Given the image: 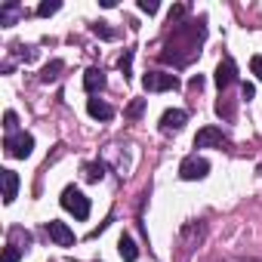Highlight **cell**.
<instances>
[{
  "label": "cell",
  "mask_w": 262,
  "mask_h": 262,
  "mask_svg": "<svg viewBox=\"0 0 262 262\" xmlns=\"http://www.w3.org/2000/svg\"><path fill=\"white\" fill-rule=\"evenodd\" d=\"M185 123H188V111H182V108H170L161 117V129H164V133H179Z\"/></svg>",
  "instance_id": "ba28073f"
},
{
  "label": "cell",
  "mask_w": 262,
  "mask_h": 262,
  "mask_svg": "<svg viewBox=\"0 0 262 262\" xmlns=\"http://www.w3.org/2000/svg\"><path fill=\"white\" fill-rule=\"evenodd\" d=\"M204 37H207V19L176 25L173 34H170V40H167V47H164V53H161V62L164 65H176V68L188 65L201 53Z\"/></svg>",
  "instance_id": "6da1fadb"
},
{
  "label": "cell",
  "mask_w": 262,
  "mask_h": 262,
  "mask_svg": "<svg viewBox=\"0 0 262 262\" xmlns=\"http://www.w3.org/2000/svg\"><path fill=\"white\" fill-rule=\"evenodd\" d=\"M4 148H7V155H10V158L25 161V158L34 151V136H31V133H13V136H7V139H4Z\"/></svg>",
  "instance_id": "3957f363"
},
{
  "label": "cell",
  "mask_w": 262,
  "mask_h": 262,
  "mask_svg": "<svg viewBox=\"0 0 262 262\" xmlns=\"http://www.w3.org/2000/svg\"><path fill=\"white\" fill-rule=\"evenodd\" d=\"M216 114L231 120V117H234V102H231V99H219V102H216Z\"/></svg>",
  "instance_id": "d6986e66"
},
{
  "label": "cell",
  "mask_w": 262,
  "mask_h": 262,
  "mask_svg": "<svg viewBox=\"0 0 262 262\" xmlns=\"http://www.w3.org/2000/svg\"><path fill=\"white\" fill-rule=\"evenodd\" d=\"M225 145H228V136L216 126H204L194 136V148H225Z\"/></svg>",
  "instance_id": "8992f818"
},
{
  "label": "cell",
  "mask_w": 262,
  "mask_h": 262,
  "mask_svg": "<svg viewBox=\"0 0 262 262\" xmlns=\"http://www.w3.org/2000/svg\"><path fill=\"white\" fill-rule=\"evenodd\" d=\"M83 90H86L90 96L102 93V90H105V71H102V68H86V71H83Z\"/></svg>",
  "instance_id": "30bf717a"
},
{
  "label": "cell",
  "mask_w": 262,
  "mask_h": 262,
  "mask_svg": "<svg viewBox=\"0 0 262 262\" xmlns=\"http://www.w3.org/2000/svg\"><path fill=\"white\" fill-rule=\"evenodd\" d=\"M142 86L148 93H170V90H179V77L167 74V71H148L142 77Z\"/></svg>",
  "instance_id": "277c9868"
},
{
  "label": "cell",
  "mask_w": 262,
  "mask_h": 262,
  "mask_svg": "<svg viewBox=\"0 0 262 262\" xmlns=\"http://www.w3.org/2000/svg\"><path fill=\"white\" fill-rule=\"evenodd\" d=\"M19 256H22V247L19 244H7L4 247V262H19Z\"/></svg>",
  "instance_id": "ffe728a7"
},
{
  "label": "cell",
  "mask_w": 262,
  "mask_h": 262,
  "mask_svg": "<svg viewBox=\"0 0 262 262\" xmlns=\"http://www.w3.org/2000/svg\"><path fill=\"white\" fill-rule=\"evenodd\" d=\"M188 90H191V93H201V90H204V74H194V77L188 80Z\"/></svg>",
  "instance_id": "484cf974"
},
{
  "label": "cell",
  "mask_w": 262,
  "mask_h": 262,
  "mask_svg": "<svg viewBox=\"0 0 262 262\" xmlns=\"http://www.w3.org/2000/svg\"><path fill=\"white\" fill-rule=\"evenodd\" d=\"M241 93H244V99L250 102V99L256 96V86H253V83H244V86H241Z\"/></svg>",
  "instance_id": "83f0119b"
},
{
  "label": "cell",
  "mask_w": 262,
  "mask_h": 262,
  "mask_svg": "<svg viewBox=\"0 0 262 262\" xmlns=\"http://www.w3.org/2000/svg\"><path fill=\"white\" fill-rule=\"evenodd\" d=\"M120 71H123V77H129V68H133V50H126L123 56H120Z\"/></svg>",
  "instance_id": "7402d4cb"
},
{
  "label": "cell",
  "mask_w": 262,
  "mask_h": 262,
  "mask_svg": "<svg viewBox=\"0 0 262 262\" xmlns=\"http://www.w3.org/2000/svg\"><path fill=\"white\" fill-rule=\"evenodd\" d=\"M210 173V164L204 161V158H198V155H188L182 164H179V176L185 179V182H194V179H204Z\"/></svg>",
  "instance_id": "5b68a950"
},
{
  "label": "cell",
  "mask_w": 262,
  "mask_h": 262,
  "mask_svg": "<svg viewBox=\"0 0 262 262\" xmlns=\"http://www.w3.org/2000/svg\"><path fill=\"white\" fill-rule=\"evenodd\" d=\"M117 253H120L123 262H136V259H139V247H136V241L129 237V234H120V241H117Z\"/></svg>",
  "instance_id": "4fadbf2b"
},
{
  "label": "cell",
  "mask_w": 262,
  "mask_h": 262,
  "mask_svg": "<svg viewBox=\"0 0 262 262\" xmlns=\"http://www.w3.org/2000/svg\"><path fill=\"white\" fill-rule=\"evenodd\" d=\"M47 234H50V241L59 244V247H71V244H74V231H71L65 222H56V219L47 222Z\"/></svg>",
  "instance_id": "52a82bcc"
},
{
  "label": "cell",
  "mask_w": 262,
  "mask_h": 262,
  "mask_svg": "<svg viewBox=\"0 0 262 262\" xmlns=\"http://www.w3.org/2000/svg\"><path fill=\"white\" fill-rule=\"evenodd\" d=\"M142 108H145V99H136L133 105L126 108V117H139V114H142Z\"/></svg>",
  "instance_id": "d4e9b609"
},
{
  "label": "cell",
  "mask_w": 262,
  "mask_h": 262,
  "mask_svg": "<svg viewBox=\"0 0 262 262\" xmlns=\"http://www.w3.org/2000/svg\"><path fill=\"white\" fill-rule=\"evenodd\" d=\"M62 207H65L74 219H86V216H90V198H86L83 191H77L74 185H68V188L62 191Z\"/></svg>",
  "instance_id": "7a4b0ae2"
},
{
  "label": "cell",
  "mask_w": 262,
  "mask_h": 262,
  "mask_svg": "<svg viewBox=\"0 0 262 262\" xmlns=\"http://www.w3.org/2000/svg\"><path fill=\"white\" fill-rule=\"evenodd\" d=\"M86 111H90V117H96V120H111V117H114V108H111L108 102H102L99 96L86 99Z\"/></svg>",
  "instance_id": "8fae6325"
},
{
  "label": "cell",
  "mask_w": 262,
  "mask_h": 262,
  "mask_svg": "<svg viewBox=\"0 0 262 262\" xmlns=\"http://www.w3.org/2000/svg\"><path fill=\"white\" fill-rule=\"evenodd\" d=\"M250 71L262 80V56H253V59H250Z\"/></svg>",
  "instance_id": "4316f807"
},
{
  "label": "cell",
  "mask_w": 262,
  "mask_h": 262,
  "mask_svg": "<svg viewBox=\"0 0 262 262\" xmlns=\"http://www.w3.org/2000/svg\"><path fill=\"white\" fill-rule=\"evenodd\" d=\"M234 80H237V65L225 56V59L216 65V86H219V90H228Z\"/></svg>",
  "instance_id": "9c48e42d"
},
{
  "label": "cell",
  "mask_w": 262,
  "mask_h": 262,
  "mask_svg": "<svg viewBox=\"0 0 262 262\" xmlns=\"http://www.w3.org/2000/svg\"><path fill=\"white\" fill-rule=\"evenodd\" d=\"M139 10H142V13H148V16H155L161 7H158V0H139Z\"/></svg>",
  "instance_id": "cb8c5ba5"
},
{
  "label": "cell",
  "mask_w": 262,
  "mask_h": 262,
  "mask_svg": "<svg viewBox=\"0 0 262 262\" xmlns=\"http://www.w3.org/2000/svg\"><path fill=\"white\" fill-rule=\"evenodd\" d=\"M22 13H25V10H22V4H16V0H7V4L0 7V25H4V28L16 25Z\"/></svg>",
  "instance_id": "7c38bea8"
},
{
  "label": "cell",
  "mask_w": 262,
  "mask_h": 262,
  "mask_svg": "<svg viewBox=\"0 0 262 262\" xmlns=\"http://www.w3.org/2000/svg\"><path fill=\"white\" fill-rule=\"evenodd\" d=\"M182 19H185V7L179 4V7H173V10H170V25L176 28V25H182Z\"/></svg>",
  "instance_id": "603a6c76"
},
{
  "label": "cell",
  "mask_w": 262,
  "mask_h": 262,
  "mask_svg": "<svg viewBox=\"0 0 262 262\" xmlns=\"http://www.w3.org/2000/svg\"><path fill=\"white\" fill-rule=\"evenodd\" d=\"M0 173H4V204H13L19 191V176L13 170H0Z\"/></svg>",
  "instance_id": "5bb4252c"
},
{
  "label": "cell",
  "mask_w": 262,
  "mask_h": 262,
  "mask_svg": "<svg viewBox=\"0 0 262 262\" xmlns=\"http://www.w3.org/2000/svg\"><path fill=\"white\" fill-rule=\"evenodd\" d=\"M16 126H19L16 111H7V114H4V129H7V136H13V133H16Z\"/></svg>",
  "instance_id": "44dd1931"
},
{
  "label": "cell",
  "mask_w": 262,
  "mask_h": 262,
  "mask_svg": "<svg viewBox=\"0 0 262 262\" xmlns=\"http://www.w3.org/2000/svg\"><path fill=\"white\" fill-rule=\"evenodd\" d=\"M105 176V167L102 164H83V179L86 182H99Z\"/></svg>",
  "instance_id": "e0dca14e"
},
{
  "label": "cell",
  "mask_w": 262,
  "mask_h": 262,
  "mask_svg": "<svg viewBox=\"0 0 262 262\" xmlns=\"http://www.w3.org/2000/svg\"><path fill=\"white\" fill-rule=\"evenodd\" d=\"M62 68H65V65H62L59 59H56V62H50V65L40 71V80H43V83H53V80L59 77V71H62Z\"/></svg>",
  "instance_id": "2e32d148"
},
{
  "label": "cell",
  "mask_w": 262,
  "mask_h": 262,
  "mask_svg": "<svg viewBox=\"0 0 262 262\" xmlns=\"http://www.w3.org/2000/svg\"><path fill=\"white\" fill-rule=\"evenodd\" d=\"M90 31H93L96 37H102V40H114V37H117V31L108 28V22H96V25H90Z\"/></svg>",
  "instance_id": "9a60e30c"
},
{
  "label": "cell",
  "mask_w": 262,
  "mask_h": 262,
  "mask_svg": "<svg viewBox=\"0 0 262 262\" xmlns=\"http://www.w3.org/2000/svg\"><path fill=\"white\" fill-rule=\"evenodd\" d=\"M59 10H62L59 0H43V4L37 7V16H40V19H47V16H53V13H59Z\"/></svg>",
  "instance_id": "ac0fdd59"
}]
</instances>
